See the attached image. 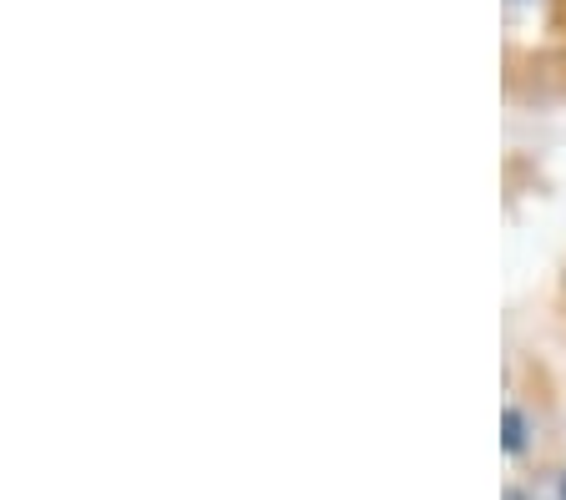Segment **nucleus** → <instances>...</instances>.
I'll return each instance as SVG.
<instances>
[{"label":"nucleus","mask_w":566,"mask_h":500,"mask_svg":"<svg viewBox=\"0 0 566 500\" xmlns=\"http://www.w3.org/2000/svg\"><path fill=\"white\" fill-rule=\"evenodd\" d=\"M506 450L511 455L526 450V415L521 409H506Z\"/></svg>","instance_id":"nucleus-1"},{"label":"nucleus","mask_w":566,"mask_h":500,"mask_svg":"<svg viewBox=\"0 0 566 500\" xmlns=\"http://www.w3.org/2000/svg\"><path fill=\"white\" fill-rule=\"evenodd\" d=\"M562 500H566V480H562Z\"/></svg>","instance_id":"nucleus-2"}]
</instances>
